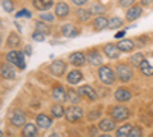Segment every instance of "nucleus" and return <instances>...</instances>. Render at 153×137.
<instances>
[{
    "instance_id": "29",
    "label": "nucleus",
    "mask_w": 153,
    "mask_h": 137,
    "mask_svg": "<svg viewBox=\"0 0 153 137\" xmlns=\"http://www.w3.org/2000/svg\"><path fill=\"white\" fill-rule=\"evenodd\" d=\"M132 128H133L132 123H124V125H121V127L117 130V134H115V136H117V137H129Z\"/></svg>"
},
{
    "instance_id": "38",
    "label": "nucleus",
    "mask_w": 153,
    "mask_h": 137,
    "mask_svg": "<svg viewBox=\"0 0 153 137\" xmlns=\"http://www.w3.org/2000/svg\"><path fill=\"white\" fill-rule=\"evenodd\" d=\"M55 17H57L55 14H48V12H42L40 20H43V21H54Z\"/></svg>"
},
{
    "instance_id": "7",
    "label": "nucleus",
    "mask_w": 153,
    "mask_h": 137,
    "mask_svg": "<svg viewBox=\"0 0 153 137\" xmlns=\"http://www.w3.org/2000/svg\"><path fill=\"white\" fill-rule=\"evenodd\" d=\"M49 70L54 76H63L66 73V61L65 59H55L52 64L49 66Z\"/></svg>"
},
{
    "instance_id": "37",
    "label": "nucleus",
    "mask_w": 153,
    "mask_h": 137,
    "mask_svg": "<svg viewBox=\"0 0 153 137\" xmlns=\"http://www.w3.org/2000/svg\"><path fill=\"white\" fill-rule=\"evenodd\" d=\"M32 40H34V41H45V40H46V34H43V32H40V31H35V32L32 34Z\"/></svg>"
},
{
    "instance_id": "26",
    "label": "nucleus",
    "mask_w": 153,
    "mask_h": 137,
    "mask_svg": "<svg viewBox=\"0 0 153 137\" xmlns=\"http://www.w3.org/2000/svg\"><path fill=\"white\" fill-rule=\"evenodd\" d=\"M80 99H81V96H80L78 90L68 89V96H66V101L68 102H71L72 105H78L80 104Z\"/></svg>"
},
{
    "instance_id": "19",
    "label": "nucleus",
    "mask_w": 153,
    "mask_h": 137,
    "mask_svg": "<svg viewBox=\"0 0 153 137\" xmlns=\"http://www.w3.org/2000/svg\"><path fill=\"white\" fill-rule=\"evenodd\" d=\"M38 136V127L37 123H31L28 122L26 125L22 130V137H37Z\"/></svg>"
},
{
    "instance_id": "46",
    "label": "nucleus",
    "mask_w": 153,
    "mask_h": 137,
    "mask_svg": "<svg viewBox=\"0 0 153 137\" xmlns=\"http://www.w3.org/2000/svg\"><path fill=\"white\" fill-rule=\"evenodd\" d=\"M95 131H97L95 128H91V130H89V134H91V136H94V134H95Z\"/></svg>"
},
{
    "instance_id": "27",
    "label": "nucleus",
    "mask_w": 153,
    "mask_h": 137,
    "mask_svg": "<svg viewBox=\"0 0 153 137\" xmlns=\"http://www.w3.org/2000/svg\"><path fill=\"white\" fill-rule=\"evenodd\" d=\"M65 113H66V110L63 108V105L61 104H54L52 107H51V114H52V117H55V119H60V117H63L65 116Z\"/></svg>"
},
{
    "instance_id": "10",
    "label": "nucleus",
    "mask_w": 153,
    "mask_h": 137,
    "mask_svg": "<svg viewBox=\"0 0 153 137\" xmlns=\"http://www.w3.org/2000/svg\"><path fill=\"white\" fill-rule=\"evenodd\" d=\"M78 93H80L81 97H86L89 101H97L98 99V95H97V92L92 85H81L78 89Z\"/></svg>"
},
{
    "instance_id": "33",
    "label": "nucleus",
    "mask_w": 153,
    "mask_h": 137,
    "mask_svg": "<svg viewBox=\"0 0 153 137\" xmlns=\"http://www.w3.org/2000/svg\"><path fill=\"white\" fill-rule=\"evenodd\" d=\"M144 61V56H143V53H135L132 58H130V64L133 66V67H139L141 66V63Z\"/></svg>"
},
{
    "instance_id": "22",
    "label": "nucleus",
    "mask_w": 153,
    "mask_h": 137,
    "mask_svg": "<svg viewBox=\"0 0 153 137\" xmlns=\"http://www.w3.org/2000/svg\"><path fill=\"white\" fill-rule=\"evenodd\" d=\"M32 5H34V8L37 11L43 12V11H48V9L52 8L54 2H52V0H32Z\"/></svg>"
},
{
    "instance_id": "30",
    "label": "nucleus",
    "mask_w": 153,
    "mask_h": 137,
    "mask_svg": "<svg viewBox=\"0 0 153 137\" xmlns=\"http://www.w3.org/2000/svg\"><path fill=\"white\" fill-rule=\"evenodd\" d=\"M124 24V20L121 17H110L109 18V24H107V29H120Z\"/></svg>"
},
{
    "instance_id": "2",
    "label": "nucleus",
    "mask_w": 153,
    "mask_h": 137,
    "mask_svg": "<svg viewBox=\"0 0 153 137\" xmlns=\"http://www.w3.org/2000/svg\"><path fill=\"white\" fill-rule=\"evenodd\" d=\"M117 78L121 81V82H129L133 79V69H132V64H127V63H120L117 66Z\"/></svg>"
},
{
    "instance_id": "21",
    "label": "nucleus",
    "mask_w": 153,
    "mask_h": 137,
    "mask_svg": "<svg viewBox=\"0 0 153 137\" xmlns=\"http://www.w3.org/2000/svg\"><path fill=\"white\" fill-rule=\"evenodd\" d=\"M117 46H118V49L121 52H132L133 49H135V43H133V40H129V38H123V40H120L118 43H117Z\"/></svg>"
},
{
    "instance_id": "4",
    "label": "nucleus",
    "mask_w": 153,
    "mask_h": 137,
    "mask_svg": "<svg viewBox=\"0 0 153 137\" xmlns=\"http://www.w3.org/2000/svg\"><path fill=\"white\" fill-rule=\"evenodd\" d=\"M109 114H110V117H112L113 120H117V122H124V120L129 119L130 110L127 108V107H124V105H115V107L110 108Z\"/></svg>"
},
{
    "instance_id": "36",
    "label": "nucleus",
    "mask_w": 153,
    "mask_h": 137,
    "mask_svg": "<svg viewBox=\"0 0 153 137\" xmlns=\"http://www.w3.org/2000/svg\"><path fill=\"white\" fill-rule=\"evenodd\" d=\"M129 137H143V128L141 127H138V125H133Z\"/></svg>"
},
{
    "instance_id": "13",
    "label": "nucleus",
    "mask_w": 153,
    "mask_h": 137,
    "mask_svg": "<svg viewBox=\"0 0 153 137\" xmlns=\"http://www.w3.org/2000/svg\"><path fill=\"white\" fill-rule=\"evenodd\" d=\"M51 95H52V99H54L55 102L61 104V102H65V101H66L68 92L63 89L61 85H54V87H52V92H51Z\"/></svg>"
},
{
    "instance_id": "24",
    "label": "nucleus",
    "mask_w": 153,
    "mask_h": 137,
    "mask_svg": "<svg viewBox=\"0 0 153 137\" xmlns=\"http://www.w3.org/2000/svg\"><path fill=\"white\" fill-rule=\"evenodd\" d=\"M75 17H76V20L81 21V23H87L89 20H91V17H92V12L89 11V9L78 8V9H76V12H75Z\"/></svg>"
},
{
    "instance_id": "5",
    "label": "nucleus",
    "mask_w": 153,
    "mask_h": 137,
    "mask_svg": "<svg viewBox=\"0 0 153 137\" xmlns=\"http://www.w3.org/2000/svg\"><path fill=\"white\" fill-rule=\"evenodd\" d=\"M83 114H84V111H83V108H81V107H78V105H71V107H68V108H66L65 117H66V120H68V122L75 123V122L81 120Z\"/></svg>"
},
{
    "instance_id": "41",
    "label": "nucleus",
    "mask_w": 153,
    "mask_h": 137,
    "mask_svg": "<svg viewBox=\"0 0 153 137\" xmlns=\"http://www.w3.org/2000/svg\"><path fill=\"white\" fill-rule=\"evenodd\" d=\"M16 17H32V15H31V12H29L28 9H22V11L17 12Z\"/></svg>"
},
{
    "instance_id": "25",
    "label": "nucleus",
    "mask_w": 153,
    "mask_h": 137,
    "mask_svg": "<svg viewBox=\"0 0 153 137\" xmlns=\"http://www.w3.org/2000/svg\"><path fill=\"white\" fill-rule=\"evenodd\" d=\"M0 73H2V78L3 79H16V72L9 64L3 63L2 69H0Z\"/></svg>"
},
{
    "instance_id": "18",
    "label": "nucleus",
    "mask_w": 153,
    "mask_h": 137,
    "mask_svg": "<svg viewBox=\"0 0 153 137\" xmlns=\"http://www.w3.org/2000/svg\"><path fill=\"white\" fill-rule=\"evenodd\" d=\"M107 24H109V20H107L104 15H97V17L92 20V26H94V29H95L97 32L107 29Z\"/></svg>"
},
{
    "instance_id": "23",
    "label": "nucleus",
    "mask_w": 153,
    "mask_h": 137,
    "mask_svg": "<svg viewBox=\"0 0 153 137\" xmlns=\"http://www.w3.org/2000/svg\"><path fill=\"white\" fill-rule=\"evenodd\" d=\"M66 79H68V82L72 84V85L80 84V81H83V73H81L80 70H76V69H75V70H71V72L68 73Z\"/></svg>"
},
{
    "instance_id": "1",
    "label": "nucleus",
    "mask_w": 153,
    "mask_h": 137,
    "mask_svg": "<svg viewBox=\"0 0 153 137\" xmlns=\"http://www.w3.org/2000/svg\"><path fill=\"white\" fill-rule=\"evenodd\" d=\"M6 61L12 66H17L20 70H25L26 67V61H25V53L17 51V49H12L6 53Z\"/></svg>"
},
{
    "instance_id": "31",
    "label": "nucleus",
    "mask_w": 153,
    "mask_h": 137,
    "mask_svg": "<svg viewBox=\"0 0 153 137\" xmlns=\"http://www.w3.org/2000/svg\"><path fill=\"white\" fill-rule=\"evenodd\" d=\"M139 69H141V73L144 75V76H153V66L149 63L147 59H144L141 66H139Z\"/></svg>"
},
{
    "instance_id": "3",
    "label": "nucleus",
    "mask_w": 153,
    "mask_h": 137,
    "mask_svg": "<svg viewBox=\"0 0 153 137\" xmlns=\"http://www.w3.org/2000/svg\"><path fill=\"white\" fill-rule=\"evenodd\" d=\"M98 78H100L101 82L106 84V85H112V84H115V81L118 79L117 73H115L109 66H100V69H98Z\"/></svg>"
},
{
    "instance_id": "47",
    "label": "nucleus",
    "mask_w": 153,
    "mask_h": 137,
    "mask_svg": "<svg viewBox=\"0 0 153 137\" xmlns=\"http://www.w3.org/2000/svg\"><path fill=\"white\" fill-rule=\"evenodd\" d=\"M98 137H112V136H109V134L104 133V134H101V136H98Z\"/></svg>"
},
{
    "instance_id": "48",
    "label": "nucleus",
    "mask_w": 153,
    "mask_h": 137,
    "mask_svg": "<svg viewBox=\"0 0 153 137\" xmlns=\"http://www.w3.org/2000/svg\"><path fill=\"white\" fill-rule=\"evenodd\" d=\"M49 137H60V136H58V134H55V133H54V134H51V136H49Z\"/></svg>"
},
{
    "instance_id": "8",
    "label": "nucleus",
    "mask_w": 153,
    "mask_h": 137,
    "mask_svg": "<svg viewBox=\"0 0 153 137\" xmlns=\"http://www.w3.org/2000/svg\"><path fill=\"white\" fill-rule=\"evenodd\" d=\"M87 63L91 66H103V55L100 53L98 49H91L87 52Z\"/></svg>"
},
{
    "instance_id": "43",
    "label": "nucleus",
    "mask_w": 153,
    "mask_h": 137,
    "mask_svg": "<svg viewBox=\"0 0 153 137\" xmlns=\"http://www.w3.org/2000/svg\"><path fill=\"white\" fill-rule=\"evenodd\" d=\"M141 5L143 6H152L153 5V0H141Z\"/></svg>"
},
{
    "instance_id": "20",
    "label": "nucleus",
    "mask_w": 153,
    "mask_h": 137,
    "mask_svg": "<svg viewBox=\"0 0 153 137\" xmlns=\"http://www.w3.org/2000/svg\"><path fill=\"white\" fill-rule=\"evenodd\" d=\"M69 12H71V9H69V5L68 3L58 2L55 5V15H57V18H66L69 15Z\"/></svg>"
},
{
    "instance_id": "14",
    "label": "nucleus",
    "mask_w": 153,
    "mask_h": 137,
    "mask_svg": "<svg viewBox=\"0 0 153 137\" xmlns=\"http://www.w3.org/2000/svg\"><path fill=\"white\" fill-rule=\"evenodd\" d=\"M113 96H115V99H117L118 102H127V101L132 99V92L129 89H126V87H120V89L115 90Z\"/></svg>"
},
{
    "instance_id": "15",
    "label": "nucleus",
    "mask_w": 153,
    "mask_h": 137,
    "mask_svg": "<svg viewBox=\"0 0 153 137\" xmlns=\"http://www.w3.org/2000/svg\"><path fill=\"white\" fill-rule=\"evenodd\" d=\"M35 123H37V127L40 130H48L51 125H52V119H51L48 114H45V113H40V114H37V117H35Z\"/></svg>"
},
{
    "instance_id": "17",
    "label": "nucleus",
    "mask_w": 153,
    "mask_h": 137,
    "mask_svg": "<svg viewBox=\"0 0 153 137\" xmlns=\"http://www.w3.org/2000/svg\"><path fill=\"white\" fill-rule=\"evenodd\" d=\"M61 34L65 37H68V38H74V37L80 35V29L76 26H74V24L68 23V24H63V26H61Z\"/></svg>"
},
{
    "instance_id": "16",
    "label": "nucleus",
    "mask_w": 153,
    "mask_h": 137,
    "mask_svg": "<svg viewBox=\"0 0 153 137\" xmlns=\"http://www.w3.org/2000/svg\"><path fill=\"white\" fill-rule=\"evenodd\" d=\"M117 120H113V119H109V117H104V119H101L100 123H98V130L100 131H103V133H109V131H113L115 127H117V123H115Z\"/></svg>"
},
{
    "instance_id": "9",
    "label": "nucleus",
    "mask_w": 153,
    "mask_h": 137,
    "mask_svg": "<svg viewBox=\"0 0 153 137\" xmlns=\"http://www.w3.org/2000/svg\"><path fill=\"white\" fill-rule=\"evenodd\" d=\"M69 63L75 67H81L87 63V55L84 52H74L69 56Z\"/></svg>"
},
{
    "instance_id": "44",
    "label": "nucleus",
    "mask_w": 153,
    "mask_h": 137,
    "mask_svg": "<svg viewBox=\"0 0 153 137\" xmlns=\"http://www.w3.org/2000/svg\"><path fill=\"white\" fill-rule=\"evenodd\" d=\"M25 55H32V47H31V46L25 47Z\"/></svg>"
},
{
    "instance_id": "45",
    "label": "nucleus",
    "mask_w": 153,
    "mask_h": 137,
    "mask_svg": "<svg viewBox=\"0 0 153 137\" xmlns=\"http://www.w3.org/2000/svg\"><path fill=\"white\" fill-rule=\"evenodd\" d=\"M124 34H126V31H120V32H117V34H115V38H123Z\"/></svg>"
},
{
    "instance_id": "34",
    "label": "nucleus",
    "mask_w": 153,
    "mask_h": 137,
    "mask_svg": "<svg viewBox=\"0 0 153 137\" xmlns=\"http://www.w3.org/2000/svg\"><path fill=\"white\" fill-rule=\"evenodd\" d=\"M35 29H37V31H40V32H43V34H46V35L51 32V28L48 26L46 23H43V20H40V21H37V23H35Z\"/></svg>"
},
{
    "instance_id": "28",
    "label": "nucleus",
    "mask_w": 153,
    "mask_h": 137,
    "mask_svg": "<svg viewBox=\"0 0 153 137\" xmlns=\"http://www.w3.org/2000/svg\"><path fill=\"white\" fill-rule=\"evenodd\" d=\"M20 43H22V40H20V37L17 34H9L8 40H6V46L9 49H17L20 46Z\"/></svg>"
},
{
    "instance_id": "12",
    "label": "nucleus",
    "mask_w": 153,
    "mask_h": 137,
    "mask_svg": "<svg viewBox=\"0 0 153 137\" xmlns=\"http://www.w3.org/2000/svg\"><path fill=\"white\" fill-rule=\"evenodd\" d=\"M141 15H143V6H141V5H133V6H130V8H127L126 18L129 20V21H135V20H138Z\"/></svg>"
},
{
    "instance_id": "40",
    "label": "nucleus",
    "mask_w": 153,
    "mask_h": 137,
    "mask_svg": "<svg viewBox=\"0 0 153 137\" xmlns=\"http://www.w3.org/2000/svg\"><path fill=\"white\" fill-rule=\"evenodd\" d=\"M100 116H101L100 111H91V113L87 114V119H89V120H95V119H98Z\"/></svg>"
},
{
    "instance_id": "6",
    "label": "nucleus",
    "mask_w": 153,
    "mask_h": 137,
    "mask_svg": "<svg viewBox=\"0 0 153 137\" xmlns=\"http://www.w3.org/2000/svg\"><path fill=\"white\" fill-rule=\"evenodd\" d=\"M9 122H11V125L12 127H25L26 125V114H25V111L23 110H16V111H12V114L9 117Z\"/></svg>"
},
{
    "instance_id": "11",
    "label": "nucleus",
    "mask_w": 153,
    "mask_h": 137,
    "mask_svg": "<svg viewBox=\"0 0 153 137\" xmlns=\"http://www.w3.org/2000/svg\"><path fill=\"white\" fill-rule=\"evenodd\" d=\"M103 52H104V55L109 58V59H118L120 58V49H118V46L117 44H113V43H107V44H104V47H103Z\"/></svg>"
},
{
    "instance_id": "32",
    "label": "nucleus",
    "mask_w": 153,
    "mask_h": 137,
    "mask_svg": "<svg viewBox=\"0 0 153 137\" xmlns=\"http://www.w3.org/2000/svg\"><path fill=\"white\" fill-rule=\"evenodd\" d=\"M89 11H91L94 15H104L106 6H104V5H100V3H94L91 8H89Z\"/></svg>"
},
{
    "instance_id": "39",
    "label": "nucleus",
    "mask_w": 153,
    "mask_h": 137,
    "mask_svg": "<svg viewBox=\"0 0 153 137\" xmlns=\"http://www.w3.org/2000/svg\"><path fill=\"white\" fill-rule=\"evenodd\" d=\"M118 2H120V5H121L123 8H130V6L135 5L136 0H118Z\"/></svg>"
},
{
    "instance_id": "42",
    "label": "nucleus",
    "mask_w": 153,
    "mask_h": 137,
    "mask_svg": "<svg viewBox=\"0 0 153 137\" xmlns=\"http://www.w3.org/2000/svg\"><path fill=\"white\" fill-rule=\"evenodd\" d=\"M89 2V0H72V3L74 5H76V6H78V8H81L83 5H86Z\"/></svg>"
},
{
    "instance_id": "35",
    "label": "nucleus",
    "mask_w": 153,
    "mask_h": 137,
    "mask_svg": "<svg viewBox=\"0 0 153 137\" xmlns=\"http://www.w3.org/2000/svg\"><path fill=\"white\" fill-rule=\"evenodd\" d=\"M2 6L6 12H12L14 11V2L12 0H2Z\"/></svg>"
}]
</instances>
